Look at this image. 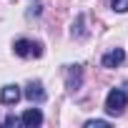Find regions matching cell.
<instances>
[{
  "instance_id": "cell-3",
  "label": "cell",
  "mask_w": 128,
  "mask_h": 128,
  "mask_svg": "<svg viewBox=\"0 0 128 128\" xmlns=\"http://www.w3.org/2000/svg\"><path fill=\"white\" fill-rule=\"evenodd\" d=\"M20 88L18 86H3V90H0V103H3V106H15L18 100H20Z\"/></svg>"
},
{
  "instance_id": "cell-12",
  "label": "cell",
  "mask_w": 128,
  "mask_h": 128,
  "mask_svg": "<svg viewBox=\"0 0 128 128\" xmlns=\"http://www.w3.org/2000/svg\"><path fill=\"white\" fill-rule=\"evenodd\" d=\"M20 123V118H15V116H8L5 118V126H18Z\"/></svg>"
},
{
  "instance_id": "cell-4",
  "label": "cell",
  "mask_w": 128,
  "mask_h": 128,
  "mask_svg": "<svg viewBox=\"0 0 128 128\" xmlns=\"http://www.w3.org/2000/svg\"><path fill=\"white\" fill-rule=\"evenodd\" d=\"M123 60H126V53H123L120 48H113V50H108V53L100 58V66H103V68H116V66H120Z\"/></svg>"
},
{
  "instance_id": "cell-6",
  "label": "cell",
  "mask_w": 128,
  "mask_h": 128,
  "mask_svg": "<svg viewBox=\"0 0 128 128\" xmlns=\"http://www.w3.org/2000/svg\"><path fill=\"white\" fill-rule=\"evenodd\" d=\"M20 123H23V126H28V128L40 126V123H43V113H40V108H28V110L20 116Z\"/></svg>"
},
{
  "instance_id": "cell-10",
  "label": "cell",
  "mask_w": 128,
  "mask_h": 128,
  "mask_svg": "<svg viewBox=\"0 0 128 128\" xmlns=\"http://www.w3.org/2000/svg\"><path fill=\"white\" fill-rule=\"evenodd\" d=\"M110 123L108 120H100V118H96V120H86V128H108Z\"/></svg>"
},
{
  "instance_id": "cell-11",
  "label": "cell",
  "mask_w": 128,
  "mask_h": 128,
  "mask_svg": "<svg viewBox=\"0 0 128 128\" xmlns=\"http://www.w3.org/2000/svg\"><path fill=\"white\" fill-rule=\"evenodd\" d=\"M30 55L40 58V55H43V45H40V43H33V45H30Z\"/></svg>"
},
{
  "instance_id": "cell-7",
  "label": "cell",
  "mask_w": 128,
  "mask_h": 128,
  "mask_svg": "<svg viewBox=\"0 0 128 128\" xmlns=\"http://www.w3.org/2000/svg\"><path fill=\"white\" fill-rule=\"evenodd\" d=\"M30 45H33L30 40H25V38H18V40H15V48H13V50H15V55L25 58V55H30Z\"/></svg>"
},
{
  "instance_id": "cell-1",
  "label": "cell",
  "mask_w": 128,
  "mask_h": 128,
  "mask_svg": "<svg viewBox=\"0 0 128 128\" xmlns=\"http://www.w3.org/2000/svg\"><path fill=\"white\" fill-rule=\"evenodd\" d=\"M126 103H128V96H126V90H120V88H113V90L106 96V110H108L110 116H120V113L126 110Z\"/></svg>"
},
{
  "instance_id": "cell-9",
  "label": "cell",
  "mask_w": 128,
  "mask_h": 128,
  "mask_svg": "<svg viewBox=\"0 0 128 128\" xmlns=\"http://www.w3.org/2000/svg\"><path fill=\"white\" fill-rule=\"evenodd\" d=\"M73 38H83V15H78V23H73Z\"/></svg>"
},
{
  "instance_id": "cell-2",
  "label": "cell",
  "mask_w": 128,
  "mask_h": 128,
  "mask_svg": "<svg viewBox=\"0 0 128 128\" xmlns=\"http://www.w3.org/2000/svg\"><path fill=\"white\" fill-rule=\"evenodd\" d=\"M80 83H83V68L80 66H68L66 68V88L76 90V88H80Z\"/></svg>"
},
{
  "instance_id": "cell-5",
  "label": "cell",
  "mask_w": 128,
  "mask_h": 128,
  "mask_svg": "<svg viewBox=\"0 0 128 128\" xmlns=\"http://www.w3.org/2000/svg\"><path fill=\"white\" fill-rule=\"evenodd\" d=\"M25 98H28L30 103H40V100H45V90H43V83H38V80L28 83V88H25Z\"/></svg>"
},
{
  "instance_id": "cell-8",
  "label": "cell",
  "mask_w": 128,
  "mask_h": 128,
  "mask_svg": "<svg viewBox=\"0 0 128 128\" xmlns=\"http://www.w3.org/2000/svg\"><path fill=\"white\" fill-rule=\"evenodd\" d=\"M110 8L116 13H128V0H110Z\"/></svg>"
}]
</instances>
